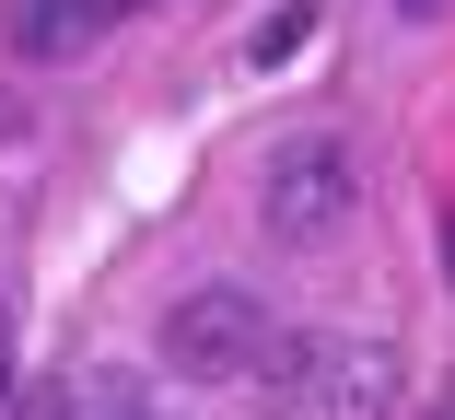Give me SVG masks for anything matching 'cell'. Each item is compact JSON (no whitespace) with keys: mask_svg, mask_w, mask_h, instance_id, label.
Returning a JSON list of instances; mask_svg holds the SVG:
<instances>
[{"mask_svg":"<svg viewBox=\"0 0 455 420\" xmlns=\"http://www.w3.org/2000/svg\"><path fill=\"white\" fill-rule=\"evenodd\" d=\"M164 362L188 374V385H234V374H257V362H268V304H257L245 281H199L188 304L164 315Z\"/></svg>","mask_w":455,"mask_h":420,"instance_id":"cell-3","label":"cell"},{"mask_svg":"<svg viewBox=\"0 0 455 420\" xmlns=\"http://www.w3.org/2000/svg\"><path fill=\"white\" fill-rule=\"evenodd\" d=\"M12 420H70V385H24V397H0Z\"/></svg>","mask_w":455,"mask_h":420,"instance_id":"cell-5","label":"cell"},{"mask_svg":"<svg viewBox=\"0 0 455 420\" xmlns=\"http://www.w3.org/2000/svg\"><path fill=\"white\" fill-rule=\"evenodd\" d=\"M257 374L281 385L304 420H397V397H409L397 339H268Z\"/></svg>","mask_w":455,"mask_h":420,"instance_id":"cell-1","label":"cell"},{"mask_svg":"<svg viewBox=\"0 0 455 420\" xmlns=\"http://www.w3.org/2000/svg\"><path fill=\"white\" fill-rule=\"evenodd\" d=\"M362 210V163L339 140H281L268 152V176H257V222L281 234V245H339V222Z\"/></svg>","mask_w":455,"mask_h":420,"instance_id":"cell-2","label":"cell"},{"mask_svg":"<svg viewBox=\"0 0 455 420\" xmlns=\"http://www.w3.org/2000/svg\"><path fill=\"white\" fill-rule=\"evenodd\" d=\"M70 12H82V36H106V24L129 12V0H70Z\"/></svg>","mask_w":455,"mask_h":420,"instance_id":"cell-6","label":"cell"},{"mask_svg":"<svg viewBox=\"0 0 455 420\" xmlns=\"http://www.w3.org/2000/svg\"><path fill=\"white\" fill-rule=\"evenodd\" d=\"M0 374H12V304H0Z\"/></svg>","mask_w":455,"mask_h":420,"instance_id":"cell-7","label":"cell"},{"mask_svg":"<svg viewBox=\"0 0 455 420\" xmlns=\"http://www.w3.org/2000/svg\"><path fill=\"white\" fill-rule=\"evenodd\" d=\"M12 47L24 59H70V47H94V36H82L70 0H12Z\"/></svg>","mask_w":455,"mask_h":420,"instance_id":"cell-4","label":"cell"},{"mask_svg":"<svg viewBox=\"0 0 455 420\" xmlns=\"http://www.w3.org/2000/svg\"><path fill=\"white\" fill-rule=\"evenodd\" d=\"M397 12H409V24H432V12H443V0H397Z\"/></svg>","mask_w":455,"mask_h":420,"instance_id":"cell-8","label":"cell"}]
</instances>
